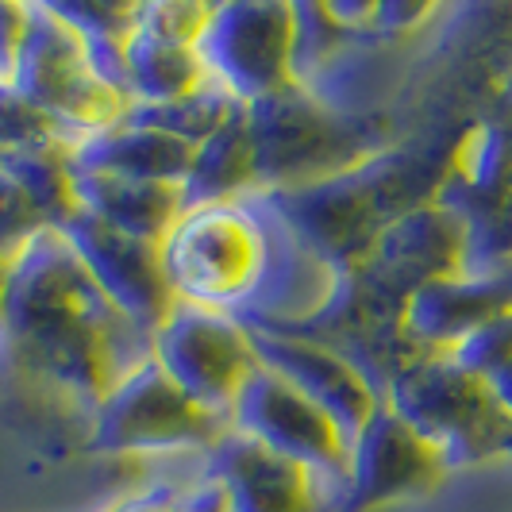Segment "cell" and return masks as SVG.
Segmentation results:
<instances>
[{"label":"cell","instance_id":"cell-14","mask_svg":"<svg viewBox=\"0 0 512 512\" xmlns=\"http://www.w3.org/2000/svg\"><path fill=\"white\" fill-rule=\"evenodd\" d=\"M77 208L101 220L104 228L143 239V243H162L166 231L185 208L181 185L166 181H131V178H104V174H74Z\"/></svg>","mask_w":512,"mask_h":512},{"label":"cell","instance_id":"cell-18","mask_svg":"<svg viewBox=\"0 0 512 512\" xmlns=\"http://www.w3.org/2000/svg\"><path fill=\"white\" fill-rule=\"evenodd\" d=\"M116 512H178V501L162 497V493H151V497H135L128 505H120Z\"/></svg>","mask_w":512,"mask_h":512},{"label":"cell","instance_id":"cell-7","mask_svg":"<svg viewBox=\"0 0 512 512\" xmlns=\"http://www.w3.org/2000/svg\"><path fill=\"white\" fill-rule=\"evenodd\" d=\"M231 428L239 436L255 439L266 451L312 470H328L347 478L351 470V443L312 401H305L282 374L258 362V370L247 378L235 409Z\"/></svg>","mask_w":512,"mask_h":512},{"label":"cell","instance_id":"cell-2","mask_svg":"<svg viewBox=\"0 0 512 512\" xmlns=\"http://www.w3.org/2000/svg\"><path fill=\"white\" fill-rule=\"evenodd\" d=\"M158 262L174 301L228 312L266 282L270 243L251 208L220 201L181 208L174 228L158 243Z\"/></svg>","mask_w":512,"mask_h":512},{"label":"cell","instance_id":"cell-12","mask_svg":"<svg viewBox=\"0 0 512 512\" xmlns=\"http://www.w3.org/2000/svg\"><path fill=\"white\" fill-rule=\"evenodd\" d=\"M74 174H104V178H131V181H166L185 185L193 147L181 143L166 131L143 128L120 120L108 131H97L66 151Z\"/></svg>","mask_w":512,"mask_h":512},{"label":"cell","instance_id":"cell-3","mask_svg":"<svg viewBox=\"0 0 512 512\" xmlns=\"http://www.w3.org/2000/svg\"><path fill=\"white\" fill-rule=\"evenodd\" d=\"M8 85L51 116L58 131H77L81 139L120 124L131 108L85 35L54 8H27L24 43Z\"/></svg>","mask_w":512,"mask_h":512},{"label":"cell","instance_id":"cell-1","mask_svg":"<svg viewBox=\"0 0 512 512\" xmlns=\"http://www.w3.org/2000/svg\"><path fill=\"white\" fill-rule=\"evenodd\" d=\"M0 312L16 343H24L43 370L62 382L89 385L101 397L131 366L151 359L124 347L120 328L135 324L104 297L58 228H43L12 258Z\"/></svg>","mask_w":512,"mask_h":512},{"label":"cell","instance_id":"cell-10","mask_svg":"<svg viewBox=\"0 0 512 512\" xmlns=\"http://www.w3.org/2000/svg\"><path fill=\"white\" fill-rule=\"evenodd\" d=\"M251 343L258 351V362L270 366L274 374H282L305 401H312L343 432L347 443H355L362 436V428L378 416L374 393L366 389L359 370L339 355L308 343V339L274 332H251Z\"/></svg>","mask_w":512,"mask_h":512},{"label":"cell","instance_id":"cell-13","mask_svg":"<svg viewBox=\"0 0 512 512\" xmlns=\"http://www.w3.org/2000/svg\"><path fill=\"white\" fill-rule=\"evenodd\" d=\"M220 486L231 512H312V474L266 451L255 439L228 432L220 439Z\"/></svg>","mask_w":512,"mask_h":512},{"label":"cell","instance_id":"cell-9","mask_svg":"<svg viewBox=\"0 0 512 512\" xmlns=\"http://www.w3.org/2000/svg\"><path fill=\"white\" fill-rule=\"evenodd\" d=\"M58 231L70 239V247L85 262L89 278L101 285L104 297L120 308L135 328L154 335V328L178 305L166 285V274H162L158 247L104 228L101 220H93L81 208L66 224H58Z\"/></svg>","mask_w":512,"mask_h":512},{"label":"cell","instance_id":"cell-19","mask_svg":"<svg viewBox=\"0 0 512 512\" xmlns=\"http://www.w3.org/2000/svg\"><path fill=\"white\" fill-rule=\"evenodd\" d=\"M486 382H489V389L497 393V401H501V405H505V409L512 412V359L505 362V366H501L497 374H489Z\"/></svg>","mask_w":512,"mask_h":512},{"label":"cell","instance_id":"cell-6","mask_svg":"<svg viewBox=\"0 0 512 512\" xmlns=\"http://www.w3.org/2000/svg\"><path fill=\"white\" fill-rule=\"evenodd\" d=\"M293 39L297 16L285 4H228L212 8L197 54L208 81L235 101L255 104L285 93L293 81Z\"/></svg>","mask_w":512,"mask_h":512},{"label":"cell","instance_id":"cell-11","mask_svg":"<svg viewBox=\"0 0 512 512\" xmlns=\"http://www.w3.org/2000/svg\"><path fill=\"white\" fill-rule=\"evenodd\" d=\"M443 462L401 416L378 409V416L351 443V509H370L405 493H420L439 478Z\"/></svg>","mask_w":512,"mask_h":512},{"label":"cell","instance_id":"cell-16","mask_svg":"<svg viewBox=\"0 0 512 512\" xmlns=\"http://www.w3.org/2000/svg\"><path fill=\"white\" fill-rule=\"evenodd\" d=\"M255 174L258 166L251 120H247V104H239L205 143L193 147V162H189V174H185V185H181L185 208L231 201V193H239Z\"/></svg>","mask_w":512,"mask_h":512},{"label":"cell","instance_id":"cell-17","mask_svg":"<svg viewBox=\"0 0 512 512\" xmlns=\"http://www.w3.org/2000/svg\"><path fill=\"white\" fill-rule=\"evenodd\" d=\"M58 124L43 116L35 104L20 97L8 81H0V154H24L62 147L58 143Z\"/></svg>","mask_w":512,"mask_h":512},{"label":"cell","instance_id":"cell-5","mask_svg":"<svg viewBox=\"0 0 512 512\" xmlns=\"http://www.w3.org/2000/svg\"><path fill=\"white\" fill-rule=\"evenodd\" d=\"M151 359L193 405H201L216 420L231 416L247 378L258 370L251 332L235 316L181 301L154 328Z\"/></svg>","mask_w":512,"mask_h":512},{"label":"cell","instance_id":"cell-8","mask_svg":"<svg viewBox=\"0 0 512 512\" xmlns=\"http://www.w3.org/2000/svg\"><path fill=\"white\" fill-rule=\"evenodd\" d=\"M216 424L220 420L193 405L158 362L143 359L101 397L97 443L112 451L208 443Z\"/></svg>","mask_w":512,"mask_h":512},{"label":"cell","instance_id":"cell-15","mask_svg":"<svg viewBox=\"0 0 512 512\" xmlns=\"http://www.w3.org/2000/svg\"><path fill=\"white\" fill-rule=\"evenodd\" d=\"M120 85L128 93L131 108L181 101L208 85V70L197 47H181L170 39L147 35L131 24L124 51H120Z\"/></svg>","mask_w":512,"mask_h":512},{"label":"cell","instance_id":"cell-4","mask_svg":"<svg viewBox=\"0 0 512 512\" xmlns=\"http://www.w3.org/2000/svg\"><path fill=\"white\" fill-rule=\"evenodd\" d=\"M393 416L428 443L439 462H470L512 443V412L486 378L447 366H416L393 385Z\"/></svg>","mask_w":512,"mask_h":512}]
</instances>
